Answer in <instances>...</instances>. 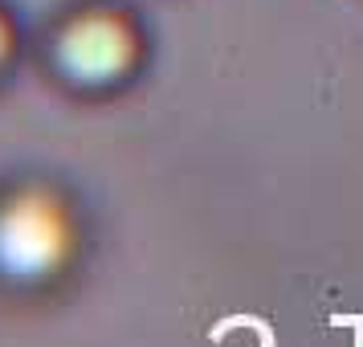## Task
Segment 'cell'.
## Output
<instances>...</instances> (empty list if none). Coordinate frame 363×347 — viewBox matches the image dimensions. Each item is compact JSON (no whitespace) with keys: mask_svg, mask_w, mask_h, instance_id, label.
<instances>
[{"mask_svg":"<svg viewBox=\"0 0 363 347\" xmlns=\"http://www.w3.org/2000/svg\"><path fill=\"white\" fill-rule=\"evenodd\" d=\"M229 327H253L257 339H262V347H274V327H269L265 319H257V314H229V319H220V323L213 327V339H220Z\"/></svg>","mask_w":363,"mask_h":347,"instance_id":"6da1fadb","label":"cell"},{"mask_svg":"<svg viewBox=\"0 0 363 347\" xmlns=\"http://www.w3.org/2000/svg\"><path fill=\"white\" fill-rule=\"evenodd\" d=\"M335 327H351L355 331V347H363V314H330Z\"/></svg>","mask_w":363,"mask_h":347,"instance_id":"7a4b0ae2","label":"cell"}]
</instances>
